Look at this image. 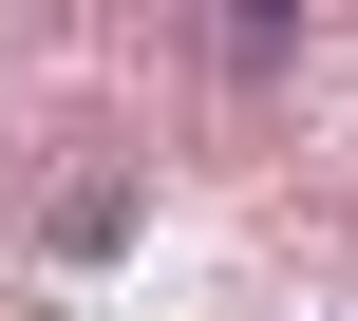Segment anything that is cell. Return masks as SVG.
Returning <instances> with one entry per match:
<instances>
[{
  "label": "cell",
  "mask_w": 358,
  "mask_h": 321,
  "mask_svg": "<svg viewBox=\"0 0 358 321\" xmlns=\"http://www.w3.org/2000/svg\"><path fill=\"white\" fill-rule=\"evenodd\" d=\"M132 208H151V189H132L113 151H76V170H38V265H57V284H94V265H132Z\"/></svg>",
  "instance_id": "obj_1"
},
{
  "label": "cell",
  "mask_w": 358,
  "mask_h": 321,
  "mask_svg": "<svg viewBox=\"0 0 358 321\" xmlns=\"http://www.w3.org/2000/svg\"><path fill=\"white\" fill-rule=\"evenodd\" d=\"M321 19H283V0H227V19H189V76H283Z\"/></svg>",
  "instance_id": "obj_2"
}]
</instances>
